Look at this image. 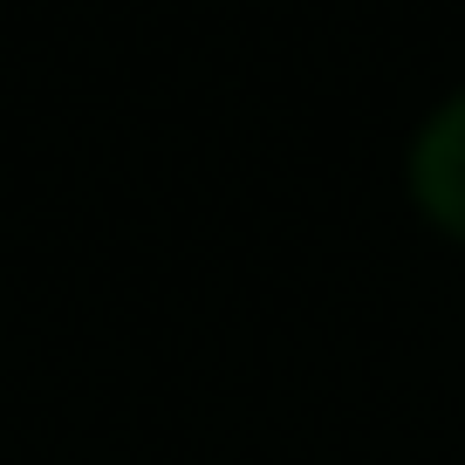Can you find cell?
I'll return each mask as SVG.
<instances>
[{
	"mask_svg": "<svg viewBox=\"0 0 465 465\" xmlns=\"http://www.w3.org/2000/svg\"><path fill=\"white\" fill-rule=\"evenodd\" d=\"M404 178H411V199L445 232L465 240V83L451 89V96H438L431 110H424V124L411 131Z\"/></svg>",
	"mask_w": 465,
	"mask_h": 465,
	"instance_id": "6da1fadb",
	"label": "cell"
}]
</instances>
